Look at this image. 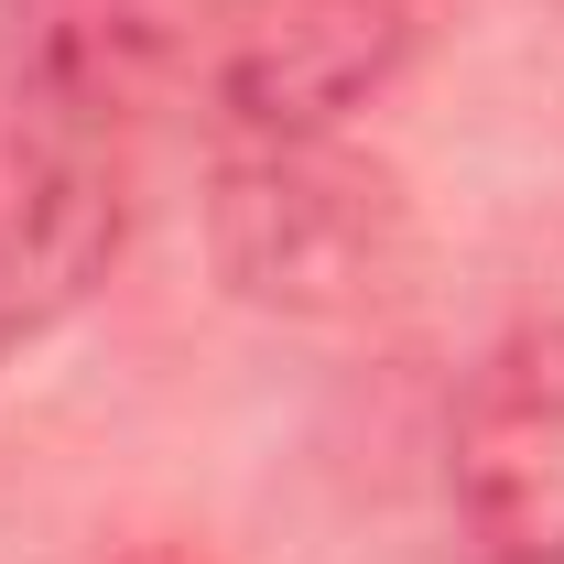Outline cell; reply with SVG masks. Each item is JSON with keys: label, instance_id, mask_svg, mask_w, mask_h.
<instances>
[{"label": "cell", "instance_id": "277c9868", "mask_svg": "<svg viewBox=\"0 0 564 564\" xmlns=\"http://www.w3.org/2000/svg\"><path fill=\"white\" fill-rule=\"evenodd\" d=\"M445 489L478 564H564V315L510 326L467 369Z\"/></svg>", "mask_w": 564, "mask_h": 564}, {"label": "cell", "instance_id": "7a4b0ae2", "mask_svg": "<svg viewBox=\"0 0 564 564\" xmlns=\"http://www.w3.org/2000/svg\"><path fill=\"white\" fill-rule=\"evenodd\" d=\"M207 261L217 282L282 326L391 315L423 272V217L391 163L348 131L315 141H228L207 163Z\"/></svg>", "mask_w": 564, "mask_h": 564}, {"label": "cell", "instance_id": "6da1fadb", "mask_svg": "<svg viewBox=\"0 0 564 564\" xmlns=\"http://www.w3.org/2000/svg\"><path fill=\"white\" fill-rule=\"evenodd\" d=\"M22 66L120 131L196 120L228 141H315L380 109L423 55L413 0H11Z\"/></svg>", "mask_w": 564, "mask_h": 564}, {"label": "cell", "instance_id": "3957f363", "mask_svg": "<svg viewBox=\"0 0 564 564\" xmlns=\"http://www.w3.org/2000/svg\"><path fill=\"white\" fill-rule=\"evenodd\" d=\"M131 250V131L0 55V369L66 337Z\"/></svg>", "mask_w": 564, "mask_h": 564}]
</instances>
